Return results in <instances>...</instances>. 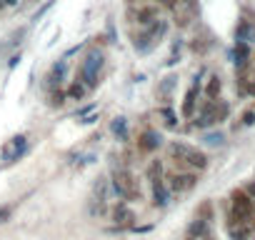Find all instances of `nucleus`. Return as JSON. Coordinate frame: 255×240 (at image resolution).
I'll return each instance as SVG.
<instances>
[{
	"label": "nucleus",
	"instance_id": "19",
	"mask_svg": "<svg viewBox=\"0 0 255 240\" xmlns=\"http://www.w3.org/2000/svg\"><path fill=\"white\" fill-rule=\"evenodd\" d=\"M160 175H163V165H160L158 160H153V163H150V168H148V180L153 183V180H158Z\"/></svg>",
	"mask_w": 255,
	"mask_h": 240
},
{
	"label": "nucleus",
	"instance_id": "32",
	"mask_svg": "<svg viewBox=\"0 0 255 240\" xmlns=\"http://www.w3.org/2000/svg\"><path fill=\"white\" fill-rule=\"evenodd\" d=\"M3 3H5V5H15V3H18V0H3Z\"/></svg>",
	"mask_w": 255,
	"mask_h": 240
},
{
	"label": "nucleus",
	"instance_id": "5",
	"mask_svg": "<svg viewBox=\"0 0 255 240\" xmlns=\"http://www.w3.org/2000/svg\"><path fill=\"white\" fill-rule=\"evenodd\" d=\"M253 215V203L250 198L243 193V190H235L233 193V213H230V228L235 223H248Z\"/></svg>",
	"mask_w": 255,
	"mask_h": 240
},
{
	"label": "nucleus",
	"instance_id": "16",
	"mask_svg": "<svg viewBox=\"0 0 255 240\" xmlns=\"http://www.w3.org/2000/svg\"><path fill=\"white\" fill-rule=\"evenodd\" d=\"M160 118L165 120L168 128H175V125H178V115H175L173 108H160Z\"/></svg>",
	"mask_w": 255,
	"mask_h": 240
},
{
	"label": "nucleus",
	"instance_id": "13",
	"mask_svg": "<svg viewBox=\"0 0 255 240\" xmlns=\"http://www.w3.org/2000/svg\"><path fill=\"white\" fill-rule=\"evenodd\" d=\"M110 130L118 135V140H128V123H125V118H115L113 123H110Z\"/></svg>",
	"mask_w": 255,
	"mask_h": 240
},
{
	"label": "nucleus",
	"instance_id": "18",
	"mask_svg": "<svg viewBox=\"0 0 255 240\" xmlns=\"http://www.w3.org/2000/svg\"><path fill=\"white\" fill-rule=\"evenodd\" d=\"M205 93H208V98H218V95H220V80H218V78H210Z\"/></svg>",
	"mask_w": 255,
	"mask_h": 240
},
{
	"label": "nucleus",
	"instance_id": "25",
	"mask_svg": "<svg viewBox=\"0 0 255 240\" xmlns=\"http://www.w3.org/2000/svg\"><path fill=\"white\" fill-rule=\"evenodd\" d=\"M175 80H178L175 75H170V78H165V83L160 85V93H163V95H165V93H170V90H173V85H175Z\"/></svg>",
	"mask_w": 255,
	"mask_h": 240
},
{
	"label": "nucleus",
	"instance_id": "29",
	"mask_svg": "<svg viewBox=\"0 0 255 240\" xmlns=\"http://www.w3.org/2000/svg\"><path fill=\"white\" fill-rule=\"evenodd\" d=\"M158 5H163V8H168V10H175V8H178L175 0H158Z\"/></svg>",
	"mask_w": 255,
	"mask_h": 240
},
{
	"label": "nucleus",
	"instance_id": "7",
	"mask_svg": "<svg viewBox=\"0 0 255 240\" xmlns=\"http://www.w3.org/2000/svg\"><path fill=\"white\" fill-rule=\"evenodd\" d=\"M128 18H130L133 23H140V25H148V23H153L155 18H158V8L155 5H143V8H130L128 10Z\"/></svg>",
	"mask_w": 255,
	"mask_h": 240
},
{
	"label": "nucleus",
	"instance_id": "15",
	"mask_svg": "<svg viewBox=\"0 0 255 240\" xmlns=\"http://www.w3.org/2000/svg\"><path fill=\"white\" fill-rule=\"evenodd\" d=\"M253 35H255V28H253L248 20H243V23L238 25V30H235V38H238V40H250Z\"/></svg>",
	"mask_w": 255,
	"mask_h": 240
},
{
	"label": "nucleus",
	"instance_id": "30",
	"mask_svg": "<svg viewBox=\"0 0 255 240\" xmlns=\"http://www.w3.org/2000/svg\"><path fill=\"white\" fill-rule=\"evenodd\" d=\"M10 213H13L10 208H0V223H5V220L10 218Z\"/></svg>",
	"mask_w": 255,
	"mask_h": 240
},
{
	"label": "nucleus",
	"instance_id": "21",
	"mask_svg": "<svg viewBox=\"0 0 255 240\" xmlns=\"http://www.w3.org/2000/svg\"><path fill=\"white\" fill-rule=\"evenodd\" d=\"M198 218H200V220H205V223H208V220H210V218H213V205H210V203H203V205H200V208H198Z\"/></svg>",
	"mask_w": 255,
	"mask_h": 240
},
{
	"label": "nucleus",
	"instance_id": "24",
	"mask_svg": "<svg viewBox=\"0 0 255 240\" xmlns=\"http://www.w3.org/2000/svg\"><path fill=\"white\" fill-rule=\"evenodd\" d=\"M230 235H233V240H245V238L250 235V230H248V228H235V225H233V228H230Z\"/></svg>",
	"mask_w": 255,
	"mask_h": 240
},
{
	"label": "nucleus",
	"instance_id": "14",
	"mask_svg": "<svg viewBox=\"0 0 255 240\" xmlns=\"http://www.w3.org/2000/svg\"><path fill=\"white\" fill-rule=\"evenodd\" d=\"M65 73H68V63H65V60H60V63H55V65H53V70H50L48 80H50V83H60V80L65 78Z\"/></svg>",
	"mask_w": 255,
	"mask_h": 240
},
{
	"label": "nucleus",
	"instance_id": "2",
	"mask_svg": "<svg viewBox=\"0 0 255 240\" xmlns=\"http://www.w3.org/2000/svg\"><path fill=\"white\" fill-rule=\"evenodd\" d=\"M168 153H170V158H173L175 163H185V165L198 168V170L208 168V158H205L198 148H190V145H185V143H173V145L168 148Z\"/></svg>",
	"mask_w": 255,
	"mask_h": 240
},
{
	"label": "nucleus",
	"instance_id": "4",
	"mask_svg": "<svg viewBox=\"0 0 255 240\" xmlns=\"http://www.w3.org/2000/svg\"><path fill=\"white\" fill-rule=\"evenodd\" d=\"M103 68V53L100 50H90L83 60V68H80V78L85 83V88H95L98 85V73Z\"/></svg>",
	"mask_w": 255,
	"mask_h": 240
},
{
	"label": "nucleus",
	"instance_id": "28",
	"mask_svg": "<svg viewBox=\"0 0 255 240\" xmlns=\"http://www.w3.org/2000/svg\"><path fill=\"white\" fill-rule=\"evenodd\" d=\"M243 123H245V125H253V123H255V113L245 110V113H243Z\"/></svg>",
	"mask_w": 255,
	"mask_h": 240
},
{
	"label": "nucleus",
	"instance_id": "12",
	"mask_svg": "<svg viewBox=\"0 0 255 240\" xmlns=\"http://www.w3.org/2000/svg\"><path fill=\"white\" fill-rule=\"evenodd\" d=\"M198 90H200V88H198V83H195V85L185 93V103H183V115H185V118H190V115L195 113V98H198Z\"/></svg>",
	"mask_w": 255,
	"mask_h": 240
},
{
	"label": "nucleus",
	"instance_id": "33",
	"mask_svg": "<svg viewBox=\"0 0 255 240\" xmlns=\"http://www.w3.org/2000/svg\"><path fill=\"white\" fill-rule=\"evenodd\" d=\"M203 240H215V238H210V235H205V238H203Z\"/></svg>",
	"mask_w": 255,
	"mask_h": 240
},
{
	"label": "nucleus",
	"instance_id": "31",
	"mask_svg": "<svg viewBox=\"0 0 255 240\" xmlns=\"http://www.w3.org/2000/svg\"><path fill=\"white\" fill-rule=\"evenodd\" d=\"M95 120H98L95 115H83V120H80V123H83V125H90V123H95Z\"/></svg>",
	"mask_w": 255,
	"mask_h": 240
},
{
	"label": "nucleus",
	"instance_id": "17",
	"mask_svg": "<svg viewBox=\"0 0 255 240\" xmlns=\"http://www.w3.org/2000/svg\"><path fill=\"white\" fill-rule=\"evenodd\" d=\"M228 113H230L228 103H223V100H215V123H223V120L228 118Z\"/></svg>",
	"mask_w": 255,
	"mask_h": 240
},
{
	"label": "nucleus",
	"instance_id": "26",
	"mask_svg": "<svg viewBox=\"0 0 255 240\" xmlns=\"http://www.w3.org/2000/svg\"><path fill=\"white\" fill-rule=\"evenodd\" d=\"M63 103H65V93L63 90H55L50 95V105H63Z\"/></svg>",
	"mask_w": 255,
	"mask_h": 240
},
{
	"label": "nucleus",
	"instance_id": "34",
	"mask_svg": "<svg viewBox=\"0 0 255 240\" xmlns=\"http://www.w3.org/2000/svg\"><path fill=\"white\" fill-rule=\"evenodd\" d=\"M188 240H195V238H193V235H190V238H188Z\"/></svg>",
	"mask_w": 255,
	"mask_h": 240
},
{
	"label": "nucleus",
	"instance_id": "20",
	"mask_svg": "<svg viewBox=\"0 0 255 240\" xmlns=\"http://www.w3.org/2000/svg\"><path fill=\"white\" fill-rule=\"evenodd\" d=\"M68 95H70L73 100H80V98L85 95V85H80V83H73V85L68 88Z\"/></svg>",
	"mask_w": 255,
	"mask_h": 240
},
{
	"label": "nucleus",
	"instance_id": "1",
	"mask_svg": "<svg viewBox=\"0 0 255 240\" xmlns=\"http://www.w3.org/2000/svg\"><path fill=\"white\" fill-rule=\"evenodd\" d=\"M165 33H168V20L155 18V20L148 23L145 30L135 38V50H138V53H150V50L165 38Z\"/></svg>",
	"mask_w": 255,
	"mask_h": 240
},
{
	"label": "nucleus",
	"instance_id": "23",
	"mask_svg": "<svg viewBox=\"0 0 255 240\" xmlns=\"http://www.w3.org/2000/svg\"><path fill=\"white\" fill-rule=\"evenodd\" d=\"M188 233H190L193 238H195V235H203V233H205V220H200V218H198V220L190 225V230H188Z\"/></svg>",
	"mask_w": 255,
	"mask_h": 240
},
{
	"label": "nucleus",
	"instance_id": "11",
	"mask_svg": "<svg viewBox=\"0 0 255 240\" xmlns=\"http://www.w3.org/2000/svg\"><path fill=\"white\" fill-rule=\"evenodd\" d=\"M168 198H170V193H168L165 183H163L160 178L153 180V203H155L158 208H163V205H168Z\"/></svg>",
	"mask_w": 255,
	"mask_h": 240
},
{
	"label": "nucleus",
	"instance_id": "27",
	"mask_svg": "<svg viewBox=\"0 0 255 240\" xmlns=\"http://www.w3.org/2000/svg\"><path fill=\"white\" fill-rule=\"evenodd\" d=\"M50 5H53V0H48V3H45V5H43V8H40V10L35 13V15H33V20H40V18H43V15L48 13V8H50Z\"/></svg>",
	"mask_w": 255,
	"mask_h": 240
},
{
	"label": "nucleus",
	"instance_id": "3",
	"mask_svg": "<svg viewBox=\"0 0 255 240\" xmlns=\"http://www.w3.org/2000/svg\"><path fill=\"white\" fill-rule=\"evenodd\" d=\"M113 190L125 200H140V185L130 170H115L113 173Z\"/></svg>",
	"mask_w": 255,
	"mask_h": 240
},
{
	"label": "nucleus",
	"instance_id": "9",
	"mask_svg": "<svg viewBox=\"0 0 255 240\" xmlns=\"http://www.w3.org/2000/svg\"><path fill=\"white\" fill-rule=\"evenodd\" d=\"M113 220L118 223V230H123V228L130 230V225H133V220H135V213L128 208L125 203H120V205H115V210H113Z\"/></svg>",
	"mask_w": 255,
	"mask_h": 240
},
{
	"label": "nucleus",
	"instance_id": "6",
	"mask_svg": "<svg viewBox=\"0 0 255 240\" xmlns=\"http://www.w3.org/2000/svg\"><path fill=\"white\" fill-rule=\"evenodd\" d=\"M28 150V138L25 135H15V138H10L5 145H3V160H18L23 153Z\"/></svg>",
	"mask_w": 255,
	"mask_h": 240
},
{
	"label": "nucleus",
	"instance_id": "8",
	"mask_svg": "<svg viewBox=\"0 0 255 240\" xmlns=\"http://www.w3.org/2000/svg\"><path fill=\"white\" fill-rule=\"evenodd\" d=\"M160 143H163V138H160L158 130H145V133L138 138V150H140V153H153V150L160 148Z\"/></svg>",
	"mask_w": 255,
	"mask_h": 240
},
{
	"label": "nucleus",
	"instance_id": "10",
	"mask_svg": "<svg viewBox=\"0 0 255 240\" xmlns=\"http://www.w3.org/2000/svg\"><path fill=\"white\" fill-rule=\"evenodd\" d=\"M168 180H170V185H168V188L180 193V190H190V188L195 185V180H198V178H195V175H183V173H175V175H170Z\"/></svg>",
	"mask_w": 255,
	"mask_h": 240
},
{
	"label": "nucleus",
	"instance_id": "22",
	"mask_svg": "<svg viewBox=\"0 0 255 240\" xmlns=\"http://www.w3.org/2000/svg\"><path fill=\"white\" fill-rule=\"evenodd\" d=\"M203 140H205L208 145H213V148H218V145H223V140H225V138H223V133H210V135H205Z\"/></svg>",
	"mask_w": 255,
	"mask_h": 240
}]
</instances>
